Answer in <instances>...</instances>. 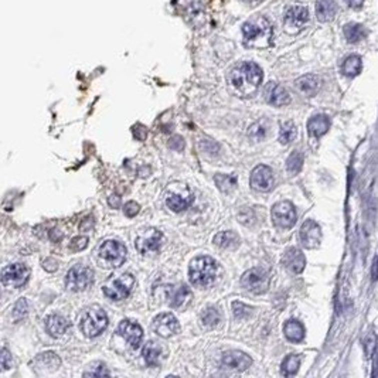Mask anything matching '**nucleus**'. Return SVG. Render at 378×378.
Here are the masks:
<instances>
[{
    "label": "nucleus",
    "instance_id": "nucleus-1",
    "mask_svg": "<svg viewBox=\"0 0 378 378\" xmlns=\"http://www.w3.org/2000/svg\"><path fill=\"white\" fill-rule=\"evenodd\" d=\"M263 73L255 63H241L231 70L228 81L232 90L241 97L252 95L262 83Z\"/></svg>",
    "mask_w": 378,
    "mask_h": 378
},
{
    "label": "nucleus",
    "instance_id": "nucleus-2",
    "mask_svg": "<svg viewBox=\"0 0 378 378\" xmlns=\"http://www.w3.org/2000/svg\"><path fill=\"white\" fill-rule=\"evenodd\" d=\"M244 44L252 49L269 47L273 39V27L271 22L263 16H255L242 26Z\"/></svg>",
    "mask_w": 378,
    "mask_h": 378
},
{
    "label": "nucleus",
    "instance_id": "nucleus-3",
    "mask_svg": "<svg viewBox=\"0 0 378 378\" xmlns=\"http://www.w3.org/2000/svg\"><path fill=\"white\" fill-rule=\"evenodd\" d=\"M189 276L194 286L207 288L215 280L217 263L211 256H207V255L197 256L190 263Z\"/></svg>",
    "mask_w": 378,
    "mask_h": 378
},
{
    "label": "nucleus",
    "instance_id": "nucleus-4",
    "mask_svg": "<svg viewBox=\"0 0 378 378\" xmlns=\"http://www.w3.org/2000/svg\"><path fill=\"white\" fill-rule=\"evenodd\" d=\"M133 286H135V278L131 273H122L109 278L102 286V290L108 299L119 302L129 296Z\"/></svg>",
    "mask_w": 378,
    "mask_h": 378
},
{
    "label": "nucleus",
    "instance_id": "nucleus-5",
    "mask_svg": "<svg viewBox=\"0 0 378 378\" xmlns=\"http://www.w3.org/2000/svg\"><path fill=\"white\" fill-rule=\"evenodd\" d=\"M108 326V316L102 309H90L84 313L80 327L84 336L97 337L99 336Z\"/></svg>",
    "mask_w": 378,
    "mask_h": 378
},
{
    "label": "nucleus",
    "instance_id": "nucleus-6",
    "mask_svg": "<svg viewBox=\"0 0 378 378\" xmlns=\"http://www.w3.org/2000/svg\"><path fill=\"white\" fill-rule=\"evenodd\" d=\"M126 248L119 241L108 239L99 247V261L105 268H118L125 262Z\"/></svg>",
    "mask_w": 378,
    "mask_h": 378
},
{
    "label": "nucleus",
    "instance_id": "nucleus-7",
    "mask_svg": "<svg viewBox=\"0 0 378 378\" xmlns=\"http://www.w3.org/2000/svg\"><path fill=\"white\" fill-rule=\"evenodd\" d=\"M92 280H94V272L85 265H75L67 272L66 285L73 292H80L90 288Z\"/></svg>",
    "mask_w": 378,
    "mask_h": 378
},
{
    "label": "nucleus",
    "instance_id": "nucleus-8",
    "mask_svg": "<svg viewBox=\"0 0 378 378\" xmlns=\"http://www.w3.org/2000/svg\"><path fill=\"white\" fill-rule=\"evenodd\" d=\"M242 286L255 295H261L268 290L269 286V275L261 268H252L247 271L241 278Z\"/></svg>",
    "mask_w": 378,
    "mask_h": 378
},
{
    "label": "nucleus",
    "instance_id": "nucleus-9",
    "mask_svg": "<svg viewBox=\"0 0 378 378\" xmlns=\"http://www.w3.org/2000/svg\"><path fill=\"white\" fill-rule=\"evenodd\" d=\"M272 221L279 228H290L296 222V210L292 203L280 201L272 208Z\"/></svg>",
    "mask_w": 378,
    "mask_h": 378
},
{
    "label": "nucleus",
    "instance_id": "nucleus-10",
    "mask_svg": "<svg viewBox=\"0 0 378 378\" xmlns=\"http://www.w3.org/2000/svg\"><path fill=\"white\" fill-rule=\"evenodd\" d=\"M29 268L23 263H13L6 266L2 271V280L6 286L10 288H20L23 286L29 279Z\"/></svg>",
    "mask_w": 378,
    "mask_h": 378
},
{
    "label": "nucleus",
    "instance_id": "nucleus-11",
    "mask_svg": "<svg viewBox=\"0 0 378 378\" xmlns=\"http://www.w3.org/2000/svg\"><path fill=\"white\" fill-rule=\"evenodd\" d=\"M162 239H163V235H162L160 231L155 230V228H149V230H145L142 234H139V237L135 241V247L140 254H150V252H155L160 248Z\"/></svg>",
    "mask_w": 378,
    "mask_h": 378
},
{
    "label": "nucleus",
    "instance_id": "nucleus-12",
    "mask_svg": "<svg viewBox=\"0 0 378 378\" xmlns=\"http://www.w3.org/2000/svg\"><path fill=\"white\" fill-rule=\"evenodd\" d=\"M307 22H309V10L304 6H300V5L290 6L285 13V27L289 32H296V30L303 29Z\"/></svg>",
    "mask_w": 378,
    "mask_h": 378
},
{
    "label": "nucleus",
    "instance_id": "nucleus-13",
    "mask_svg": "<svg viewBox=\"0 0 378 378\" xmlns=\"http://www.w3.org/2000/svg\"><path fill=\"white\" fill-rule=\"evenodd\" d=\"M153 330L160 337L167 338V337H172L179 333L180 324H179V321H177V319L173 314H170V313H162V314H159V316L155 317V320H153Z\"/></svg>",
    "mask_w": 378,
    "mask_h": 378
},
{
    "label": "nucleus",
    "instance_id": "nucleus-14",
    "mask_svg": "<svg viewBox=\"0 0 378 378\" xmlns=\"http://www.w3.org/2000/svg\"><path fill=\"white\" fill-rule=\"evenodd\" d=\"M251 187L256 191H269L273 186V173L271 167L259 165L251 173Z\"/></svg>",
    "mask_w": 378,
    "mask_h": 378
},
{
    "label": "nucleus",
    "instance_id": "nucleus-15",
    "mask_svg": "<svg viewBox=\"0 0 378 378\" xmlns=\"http://www.w3.org/2000/svg\"><path fill=\"white\" fill-rule=\"evenodd\" d=\"M193 201H194L193 193L187 187H184L181 191L172 190L166 197V206L174 213H180V211H184L186 208H189Z\"/></svg>",
    "mask_w": 378,
    "mask_h": 378
},
{
    "label": "nucleus",
    "instance_id": "nucleus-16",
    "mask_svg": "<svg viewBox=\"0 0 378 378\" xmlns=\"http://www.w3.org/2000/svg\"><path fill=\"white\" fill-rule=\"evenodd\" d=\"M299 237H300V242L303 244V247L309 248V249L317 248L320 245L321 241V230L319 224L313 220L304 221L302 228H300V232H299Z\"/></svg>",
    "mask_w": 378,
    "mask_h": 378
},
{
    "label": "nucleus",
    "instance_id": "nucleus-17",
    "mask_svg": "<svg viewBox=\"0 0 378 378\" xmlns=\"http://www.w3.org/2000/svg\"><path fill=\"white\" fill-rule=\"evenodd\" d=\"M119 334L131 344L132 348H138L143 338V330L138 323L132 320H124L119 324Z\"/></svg>",
    "mask_w": 378,
    "mask_h": 378
},
{
    "label": "nucleus",
    "instance_id": "nucleus-18",
    "mask_svg": "<svg viewBox=\"0 0 378 378\" xmlns=\"http://www.w3.org/2000/svg\"><path fill=\"white\" fill-rule=\"evenodd\" d=\"M252 364L251 357L238 350H231L222 355V365L228 367L231 370L245 371Z\"/></svg>",
    "mask_w": 378,
    "mask_h": 378
},
{
    "label": "nucleus",
    "instance_id": "nucleus-19",
    "mask_svg": "<svg viewBox=\"0 0 378 378\" xmlns=\"http://www.w3.org/2000/svg\"><path fill=\"white\" fill-rule=\"evenodd\" d=\"M282 263L292 273H300V272H303L304 266H306V258H304L303 252L300 249L289 248L288 251L283 254Z\"/></svg>",
    "mask_w": 378,
    "mask_h": 378
},
{
    "label": "nucleus",
    "instance_id": "nucleus-20",
    "mask_svg": "<svg viewBox=\"0 0 378 378\" xmlns=\"http://www.w3.org/2000/svg\"><path fill=\"white\" fill-rule=\"evenodd\" d=\"M263 94H265V99L271 105H275V107H283V105H288L290 102L288 91L285 90L283 87L278 85V84H268Z\"/></svg>",
    "mask_w": 378,
    "mask_h": 378
},
{
    "label": "nucleus",
    "instance_id": "nucleus-21",
    "mask_svg": "<svg viewBox=\"0 0 378 378\" xmlns=\"http://www.w3.org/2000/svg\"><path fill=\"white\" fill-rule=\"evenodd\" d=\"M296 88L299 92H302L306 97H313L317 94V91L320 88V81L316 75H303L300 77L295 83Z\"/></svg>",
    "mask_w": 378,
    "mask_h": 378
},
{
    "label": "nucleus",
    "instance_id": "nucleus-22",
    "mask_svg": "<svg viewBox=\"0 0 378 378\" xmlns=\"http://www.w3.org/2000/svg\"><path fill=\"white\" fill-rule=\"evenodd\" d=\"M337 5L334 0H317L316 2V16L321 23H327L336 16Z\"/></svg>",
    "mask_w": 378,
    "mask_h": 378
},
{
    "label": "nucleus",
    "instance_id": "nucleus-23",
    "mask_svg": "<svg viewBox=\"0 0 378 378\" xmlns=\"http://www.w3.org/2000/svg\"><path fill=\"white\" fill-rule=\"evenodd\" d=\"M68 327H70V323L67 321V319H64L63 316H58V314L50 316L46 321V329L49 331L50 336L53 337H61Z\"/></svg>",
    "mask_w": 378,
    "mask_h": 378
},
{
    "label": "nucleus",
    "instance_id": "nucleus-24",
    "mask_svg": "<svg viewBox=\"0 0 378 378\" xmlns=\"http://www.w3.org/2000/svg\"><path fill=\"white\" fill-rule=\"evenodd\" d=\"M330 128V119L326 115H316L307 122V131L314 138H320Z\"/></svg>",
    "mask_w": 378,
    "mask_h": 378
},
{
    "label": "nucleus",
    "instance_id": "nucleus-25",
    "mask_svg": "<svg viewBox=\"0 0 378 378\" xmlns=\"http://www.w3.org/2000/svg\"><path fill=\"white\" fill-rule=\"evenodd\" d=\"M285 337L292 343H299L304 338V327L300 321L288 320L283 326Z\"/></svg>",
    "mask_w": 378,
    "mask_h": 378
},
{
    "label": "nucleus",
    "instance_id": "nucleus-26",
    "mask_svg": "<svg viewBox=\"0 0 378 378\" xmlns=\"http://www.w3.org/2000/svg\"><path fill=\"white\" fill-rule=\"evenodd\" d=\"M190 289L186 285H179L176 288H170L169 290V303L173 307H180L189 300Z\"/></svg>",
    "mask_w": 378,
    "mask_h": 378
},
{
    "label": "nucleus",
    "instance_id": "nucleus-27",
    "mask_svg": "<svg viewBox=\"0 0 378 378\" xmlns=\"http://www.w3.org/2000/svg\"><path fill=\"white\" fill-rule=\"evenodd\" d=\"M343 33H344L345 40L348 43H358L361 42L362 39L367 36V30L362 25H358V23H348V25L344 26L343 29Z\"/></svg>",
    "mask_w": 378,
    "mask_h": 378
},
{
    "label": "nucleus",
    "instance_id": "nucleus-28",
    "mask_svg": "<svg viewBox=\"0 0 378 378\" xmlns=\"http://www.w3.org/2000/svg\"><path fill=\"white\" fill-rule=\"evenodd\" d=\"M214 244L218 245L220 248H224V249L235 248L239 244V237L234 231H222V232L215 235Z\"/></svg>",
    "mask_w": 378,
    "mask_h": 378
},
{
    "label": "nucleus",
    "instance_id": "nucleus-29",
    "mask_svg": "<svg viewBox=\"0 0 378 378\" xmlns=\"http://www.w3.org/2000/svg\"><path fill=\"white\" fill-rule=\"evenodd\" d=\"M160 355H162V348L155 341H149L148 344L143 347V358L149 367H156L160 361Z\"/></svg>",
    "mask_w": 378,
    "mask_h": 378
},
{
    "label": "nucleus",
    "instance_id": "nucleus-30",
    "mask_svg": "<svg viewBox=\"0 0 378 378\" xmlns=\"http://www.w3.org/2000/svg\"><path fill=\"white\" fill-rule=\"evenodd\" d=\"M361 58L358 57V56H348L344 60V63H343L341 71L347 77H355V75H358L361 73Z\"/></svg>",
    "mask_w": 378,
    "mask_h": 378
},
{
    "label": "nucleus",
    "instance_id": "nucleus-31",
    "mask_svg": "<svg viewBox=\"0 0 378 378\" xmlns=\"http://www.w3.org/2000/svg\"><path fill=\"white\" fill-rule=\"evenodd\" d=\"M36 364L42 368H47V370H56L60 367V358L54 353H44L40 354L37 358H36Z\"/></svg>",
    "mask_w": 378,
    "mask_h": 378
},
{
    "label": "nucleus",
    "instance_id": "nucleus-32",
    "mask_svg": "<svg viewBox=\"0 0 378 378\" xmlns=\"http://www.w3.org/2000/svg\"><path fill=\"white\" fill-rule=\"evenodd\" d=\"M299 365H300V358L295 354H290L282 362V374L286 377L295 375L299 370Z\"/></svg>",
    "mask_w": 378,
    "mask_h": 378
},
{
    "label": "nucleus",
    "instance_id": "nucleus-33",
    "mask_svg": "<svg viewBox=\"0 0 378 378\" xmlns=\"http://www.w3.org/2000/svg\"><path fill=\"white\" fill-rule=\"evenodd\" d=\"M296 133H297V129L293 122H286L280 126L279 132V142L282 145H288L292 140L296 138Z\"/></svg>",
    "mask_w": 378,
    "mask_h": 378
},
{
    "label": "nucleus",
    "instance_id": "nucleus-34",
    "mask_svg": "<svg viewBox=\"0 0 378 378\" xmlns=\"http://www.w3.org/2000/svg\"><path fill=\"white\" fill-rule=\"evenodd\" d=\"M214 181L218 186V189L221 191H227V193L235 189V186H237V179L234 176H227V174H217L214 177Z\"/></svg>",
    "mask_w": 378,
    "mask_h": 378
},
{
    "label": "nucleus",
    "instance_id": "nucleus-35",
    "mask_svg": "<svg viewBox=\"0 0 378 378\" xmlns=\"http://www.w3.org/2000/svg\"><path fill=\"white\" fill-rule=\"evenodd\" d=\"M220 319H221L220 312H218V309H215V307H208V309H206L204 312L201 313V321H203V324L207 326V327L217 326Z\"/></svg>",
    "mask_w": 378,
    "mask_h": 378
},
{
    "label": "nucleus",
    "instance_id": "nucleus-36",
    "mask_svg": "<svg viewBox=\"0 0 378 378\" xmlns=\"http://www.w3.org/2000/svg\"><path fill=\"white\" fill-rule=\"evenodd\" d=\"M302 166H303V156H302L300 152H293L286 160V167H288L289 173H293V174L299 173Z\"/></svg>",
    "mask_w": 378,
    "mask_h": 378
},
{
    "label": "nucleus",
    "instance_id": "nucleus-37",
    "mask_svg": "<svg viewBox=\"0 0 378 378\" xmlns=\"http://www.w3.org/2000/svg\"><path fill=\"white\" fill-rule=\"evenodd\" d=\"M364 348H365V354L367 357L370 358L375 353V348H377V337L374 333H370L368 336L365 337V344H364Z\"/></svg>",
    "mask_w": 378,
    "mask_h": 378
},
{
    "label": "nucleus",
    "instance_id": "nucleus-38",
    "mask_svg": "<svg viewBox=\"0 0 378 378\" xmlns=\"http://www.w3.org/2000/svg\"><path fill=\"white\" fill-rule=\"evenodd\" d=\"M232 310H234V314H235V317H238V319H244V317H247L248 314H249V307H248L247 304H244L242 302H234L232 303Z\"/></svg>",
    "mask_w": 378,
    "mask_h": 378
},
{
    "label": "nucleus",
    "instance_id": "nucleus-39",
    "mask_svg": "<svg viewBox=\"0 0 378 378\" xmlns=\"http://www.w3.org/2000/svg\"><path fill=\"white\" fill-rule=\"evenodd\" d=\"M265 132H266V129H265V126L262 124H255L249 128L248 135L254 140H259L265 136Z\"/></svg>",
    "mask_w": 378,
    "mask_h": 378
},
{
    "label": "nucleus",
    "instance_id": "nucleus-40",
    "mask_svg": "<svg viewBox=\"0 0 378 378\" xmlns=\"http://www.w3.org/2000/svg\"><path fill=\"white\" fill-rule=\"evenodd\" d=\"M88 245V238L87 237H77L71 241V244H70V248L73 249V251H83L85 249Z\"/></svg>",
    "mask_w": 378,
    "mask_h": 378
},
{
    "label": "nucleus",
    "instance_id": "nucleus-41",
    "mask_svg": "<svg viewBox=\"0 0 378 378\" xmlns=\"http://www.w3.org/2000/svg\"><path fill=\"white\" fill-rule=\"evenodd\" d=\"M139 204L138 203H135V201H129V203H126L124 207V213L126 217H135L136 214L139 213Z\"/></svg>",
    "mask_w": 378,
    "mask_h": 378
},
{
    "label": "nucleus",
    "instance_id": "nucleus-42",
    "mask_svg": "<svg viewBox=\"0 0 378 378\" xmlns=\"http://www.w3.org/2000/svg\"><path fill=\"white\" fill-rule=\"evenodd\" d=\"M169 146H170V149H173V150H181V149L184 148V142H183V138H180V136H174L170 142H169Z\"/></svg>",
    "mask_w": 378,
    "mask_h": 378
},
{
    "label": "nucleus",
    "instance_id": "nucleus-43",
    "mask_svg": "<svg viewBox=\"0 0 378 378\" xmlns=\"http://www.w3.org/2000/svg\"><path fill=\"white\" fill-rule=\"evenodd\" d=\"M133 133L139 140H145V138L148 136V129L145 126H142V125H138V126H135Z\"/></svg>",
    "mask_w": 378,
    "mask_h": 378
},
{
    "label": "nucleus",
    "instance_id": "nucleus-44",
    "mask_svg": "<svg viewBox=\"0 0 378 378\" xmlns=\"http://www.w3.org/2000/svg\"><path fill=\"white\" fill-rule=\"evenodd\" d=\"M0 358H2V368L3 370H8L9 368V361H10V354H9V351L6 350V348H3L2 350V355H0Z\"/></svg>",
    "mask_w": 378,
    "mask_h": 378
},
{
    "label": "nucleus",
    "instance_id": "nucleus-45",
    "mask_svg": "<svg viewBox=\"0 0 378 378\" xmlns=\"http://www.w3.org/2000/svg\"><path fill=\"white\" fill-rule=\"evenodd\" d=\"M371 278L372 280H378V255L372 261V268H371Z\"/></svg>",
    "mask_w": 378,
    "mask_h": 378
},
{
    "label": "nucleus",
    "instance_id": "nucleus-46",
    "mask_svg": "<svg viewBox=\"0 0 378 378\" xmlns=\"http://www.w3.org/2000/svg\"><path fill=\"white\" fill-rule=\"evenodd\" d=\"M347 6L351 9H361L364 0H345Z\"/></svg>",
    "mask_w": 378,
    "mask_h": 378
},
{
    "label": "nucleus",
    "instance_id": "nucleus-47",
    "mask_svg": "<svg viewBox=\"0 0 378 378\" xmlns=\"http://www.w3.org/2000/svg\"><path fill=\"white\" fill-rule=\"evenodd\" d=\"M108 203H109V206H111V207H114V208H118V207L121 206V198L118 197V196H112V197H109Z\"/></svg>",
    "mask_w": 378,
    "mask_h": 378
},
{
    "label": "nucleus",
    "instance_id": "nucleus-48",
    "mask_svg": "<svg viewBox=\"0 0 378 378\" xmlns=\"http://www.w3.org/2000/svg\"><path fill=\"white\" fill-rule=\"evenodd\" d=\"M50 237H51L53 241H60V239L63 238V234L58 230H51L50 231Z\"/></svg>",
    "mask_w": 378,
    "mask_h": 378
},
{
    "label": "nucleus",
    "instance_id": "nucleus-49",
    "mask_svg": "<svg viewBox=\"0 0 378 378\" xmlns=\"http://www.w3.org/2000/svg\"><path fill=\"white\" fill-rule=\"evenodd\" d=\"M245 3H249V5H258V3H261L262 0H244Z\"/></svg>",
    "mask_w": 378,
    "mask_h": 378
}]
</instances>
